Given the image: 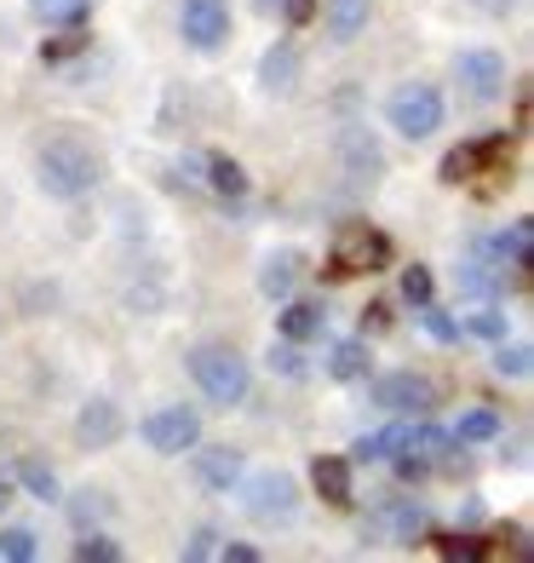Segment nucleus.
Returning a JSON list of instances; mask_svg holds the SVG:
<instances>
[{
    "label": "nucleus",
    "mask_w": 534,
    "mask_h": 563,
    "mask_svg": "<svg viewBox=\"0 0 534 563\" xmlns=\"http://www.w3.org/2000/svg\"><path fill=\"white\" fill-rule=\"evenodd\" d=\"M327 328V305L322 299H282V311H276V334L304 345V340H316Z\"/></svg>",
    "instance_id": "2eb2a0df"
},
{
    "label": "nucleus",
    "mask_w": 534,
    "mask_h": 563,
    "mask_svg": "<svg viewBox=\"0 0 534 563\" xmlns=\"http://www.w3.org/2000/svg\"><path fill=\"white\" fill-rule=\"evenodd\" d=\"M505 340V311H471L466 322H460V340Z\"/></svg>",
    "instance_id": "2f4dec72"
},
{
    "label": "nucleus",
    "mask_w": 534,
    "mask_h": 563,
    "mask_svg": "<svg viewBox=\"0 0 534 563\" xmlns=\"http://www.w3.org/2000/svg\"><path fill=\"white\" fill-rule=\"evenodd\" d=\"M368 368H374V356H368L363 340H340L334 351H327V374H334L340 386H356V379H368Z\"/></svg>",
    "instance_id": "5701e85b"
},
{
    "label": "nucleus",
    "mask_w": 534,
    "mask_h": 563,
    "mask_svg": "<svg viewBox=\"0 0 534 563\" xmlns=\"http://www.w3.org/2000/svg\"><path fill=\"white\" fill-rule=\"evenodd\" d=\"M368 397H374V408H386V415H431V408H437V386H431L425 374H414V368L374 374Z\"/></svg>",
    "instance_id": "0eeeda50"
},
{
    "label": "nucleus",
    "mask_w": 534,
    "mask_h": 563,
    "mask_svg": "<svg viewBox=\"0 0 534 563\" xmlns=\"http://www.w3.org/2000/svg\"><path fill=\"white\" fill-rule=\"evenodd\" d=\"M138 438L149 454H162V460H178V454H190L201 443V415L190 402H167V408H149V415L138 420Z\"/></svg>",
    "instance_id": "39448f33"
},
{
    "label": "nucleus",
    "mask_w": 534,
    "mask_h": 563,
    "mask_svg": "<svg viewBox=\"0 0 534 563\" xmlns=\"http://www.w3.org/2000/svg\"><path fill=\"white\" fill-rule=\"evenodd\" d=\"M121 431H126V420H121V408L110 397H92V402H81V415H75V443L92 449V454L115 449Z\"/></svg>",
    "instance_id": "f8f14e48"
},
{
    "label": "nucleus",
    "mask_w": 534,
    "mask_h": 563,
    "mask_svg": "<svg viewBox=\"0 0 534 563\" xmlns=\"http://www.w3.org/2000/svg\"><path fill=\"white\" fill-rule=\"evenodd\" d=\"M81 46H87L81 23H69V30H64L58 41H46V46H41V58H46V64H64V58H75V53H81Z\"/></svg>",
    "instance_id": "72a5a7b5"
},
{
    "label": "nucleus",
    "mask_w": 534,
    "mask_h": 563,
    "mask_svg": "<svg viewBox=\"0 0 534 563\" xmlns=\"http://www.w3.org/2000/svg\"><path fill=\"white\" fill-rule=\"evenodd\" d=\"M185 368L196 379V391L213 408H242L247 391H253V368H247V356L236 345H196L185 356Z\"/></svg>",
    "instance_id": "f03ea898"
},
{
    "label": "nucleus",
    "mask_w": 534,
    "mask_h": 563,
    "mask_svg": "<svg viewBox=\"0 0 534 563\" xmlns=\"http://www.w3.org/2000/svg\"><path fill=\"white\" fill-rule=\"evenodd\" d=\"M340 162L351 173V185H379L386 178V150H379V139L368 126H345L340 133Z\"/></svg>",
    "instance_id": "ddd939ff"
},
{
    "label": "nucleus",
    "mask_w": 534,
    "mask_h": 563,
    "mask_svg": "<svg viewBox=\"0 0 534 563\" xmlns=\"http://www.w3.org/2000/svg\"><path fill=\"white\" fill-rule=\"evenodd\" d=\"M110 518V495L104 489H75V500H69V523L75 529H98Z\"/></svg>",
    "instance_id": "bb28decb"
},
{
    "label": "nucleus",
    "mask_w": 534,
    "mask_h": 563,
    "mask_svg": "<svg viewBox=\"0 0 534 563\" xmlns=\"http://www.w3.org/2000/svg\"><path fill=\"white\" fill-rule=\"evenodd\" d=\"M92 0H30V18L53 23V30H69V23H87Z\"/></svg>",
    "instance_id": "a878e982"
},
{
    "label": "nucleus",
    "mask_w": 534,
    "mask_h": 563,
    "mask_svg": "<svg viewBox=\"0 0 534 563\" xmlns=\"http://www.w3.org/2000/svg\"><path fill=\"white\" fill-rule=\"evenodd\" d=\"M414 311H420V328H425V334L431 340H443V345H454V340H460V317H448V311H437V305H414Z\"/></svg>",
    "instance_id": "c756f323"
},
{
    "label": "nucleus",
    "mask_w": 534,
    "mask_h": 563,
    "mask_svg": "<svg viewBox=\"0 0 534 563\" xmlns=\"http://www.w3.org/2000/svg\"><path fill=\"white\" fill-rule=\"evenodd\" d=\"M259 87H265L270 98H288V92L299 87V46H293V41L265 46V58H259Z\"/></svg>",
    "instance_id": "dca6fc26"
},
{
    "label": "nucleus",
    "mask_w": 534,
    "mask_h": 563,
    "mask_svg": "<svg viewBox=\"0 0 534 563\" xmlns=\"http://www.w3.org/2000/svg\"><path fill=\"white\" fill-rule=\"evenodd\" d=\"M500 431H505V420L494 415V408H466V415L454 420L448 438H454V443H494Z\"/></svg>",
    "instance_id": "b1692460"
},
{
    "label": "nucleus",
    "mask_w": 534,
    "mask_h": 563,
    "mask_svg": "<svg viewBox=\"0 0 534 563\" xmlns=\"http://www.w3.org/2000/svg\"><path fill=\"white\" fill-rule=\"evenodd\" d=\"M402 431H409V426H397V431H374V438H363V443H356V460H391V454L402 449Z\"/></svg>",
    "instance_id": "473e14b6"
},
{
    "label": "nucleus",
    "mask_w": 534,
    "mask_h": 563,
    "mask_svg": "<svg viewBox=\"0 0 534 563\" xmlns=\"http://www.w3.org/2000/svg\"><path fill=\"white\" fill-rule=\"evenodd\" d=\"M18 500V483L12 477H0V518H7V506Z\"/></svg>",
    "instance_id": "79ce46f5"
},
{
    "label": "nucleus",
    "mask_w": 534,
    "mask_h": 563,
    "mask_svg": "<svg viewBox=\"0 0 534 563\" xmlns=\"http://www.w3.org/2000/svg\"><path fill=\"white\" fill-rule=\"evenodd\" d=\"M35 552H41L35 529H23V523L0 529V558H7V563H35Z\"/></svg>",
    "instance_id": "c85d7f7f"
},
{
    "label": "nucleus",
    "mask_w": 534,
    "mask_h": 563,
    "mask_svg": "<svg viewBox=\"0 0 534 563\" xmlns=\"http://www.w3.org/2000/svg\"><path fill=\"white\" fill-rule=\"evenodd\" d=\"M18 483H23V489H30L35 500H46V506L64 500V489H58V472L46 466L41 454H23V460H18Z\"/></svg>",
    "instance_id": "393cba45"
},
{
    "label": "nucleus",
    "mask_w": 534,
    "mask_h": 563,
    "mask_svg": "<svg viewBox=\"0 0 534 563\" xmlns=\"http://www.w3.org/2000/svg\"><path fill=\"white\" fill-rule=\"evenodd\" d=\"M282 18L293 23V30H304V23L316 18V0H282Z\"/></svg>",
    "instance_id": "58836bf2"
},
{
    "label": "nucleus",
    "mask_w": 534,
    "mask_h": 563,
    "mask_svg": "<svg viewBox=\"0 0 534 563\" xmlns=\"http://www.w3.org/2000/svg\"><path fill=\"white\" fill-rule=\"evenodd\" d=\"M242 472H247V460L231 443H196L190 449V477H196L201 495H236Z\"/></svg>",
    "instance_id": "9d476101"
},
{
    "label": "nucleus",
    "mask_w": 534,
    "mask_h": 563,
    "mask_svg": "<svg viewBox=\"0 0 534 563\" xmlns=\"http://www.w3.org/2000/svg\"><path fill=\"white\" fill-rule=\"evenodd\" d=\"M259 12H282V0H259Z\"/></svg>",
    "instance_id": "37998d69"
},
{
    "label": "nucleus",
    "mask_w": 534,
    "mask_h": 563,
    "mask_svg": "<svg viewBox=\"0 0 534 563\" xmlns=\"http://www.w3.org/2000/svg\"><path fill=\"white\" fill-rule=\"evenodd\" d=\"M454 81L471 104H500L505 98V58L489 53V46H466L460 58H454Z\"/></svg>",
    "instance_id": "1a4fd4ad"
},
{
    "label": "nucleus",
    "mask_w": 534,
    "mask_h": 563,
    "mask_svg": "<svg viewBox=\"0 0 534 563\" xmlns=\"http://www.w3.org/2000/svg\"><path fill=\"white\" fill-rule=\"evenodd\" d=\"M185 558H190V563H201V558H219V529L201 523V529L190 534V541H185Z\"/></svg>",
    "instance_id": "e433bc0d"
},
{
    "label": "nucleus",
    "mask_w": 534,
    "mask_h": 563,
    "mask_svg": "<svg viewBox=\"0 0 534 563\" xmlns=\"http://www.w3.org/2000/svg\"><path fill=\"white\" fill-rule=\"evenodd\" d=\"M178 35L190 53H219L231 41V0H178Z\"/></svg>",
    "instance_id": "6e6552de"
},
{
    "label": "nucleus",
    "mask_w": 534,
    "mask_h": 563,
    "mask_svg": "<svg viewBox=\"0 0 534 563\" xmlns=\"http://www.w3.org/2000/svg\"><path fill=\"white\" fill-rule=\"evenodd\" d=\"M311 483H316V495L327 506H351V495H356V477H351L345 454H316L311 460Z\"/></svg>",
    "instance_id": "a211bd4d"
},
{
    "label": "nucleus",
    "mask_w": 534,
    "mask_h": 563,
    "mask_svg": "<svg viewBox=\"0 0 534 563\" xmlns=\"http://www.w3.org/2000/svg\"><path fill=\"white\" fill-rule=\"evenodd\" d=\"M386 265H391V236H386V230H374L368 219L340 224L334 253H327V271H334V276H374Z\"/></svg>",
    "instance_id": "20e7f679"
},
{
    "label": "nucleus",
    "mask_w": 534,
    "mask_h": 563,
    "mask_svg": "<svg viewBox=\"0 0 534 563\" xmlns=\"http://www.w3.org/2000/svg\"><path fill=\"white\" fill-rule=\"evenodd\" d=\"M386 328H391V305L374 299L368 311H363V334H386Z\"/></svg>",
    "instance_id": "4c0bfd02"
},
{
    "label": "nucleus",
    "mask_w": 534,
    "mask_h": 563,
    "mask_svg": "<svg viewBox=\"0 0 534 563\" xmlns=\"http://www.w3.org/2000/svg\"><path fill=\"white\" fill-rule=\"evenodd\" d=\"M494 260H500V265H512V271H529V265H534V224H529V219H512V224L500 230Z\"/></svg>",
    "instance_id": "aec40b11"
},
{
    "label": "nucleus",
    "mask_w": 534,
    "mask_h": 563,
    "mask_svg": "<svg viewBox=\"0 0 534 563\" xmlns=\"http://www.w3.org/2000/svg\"><path fill=\"white\" fill-rule=\"evenodd\" d=\"M98 178H104V162H98V150L81 144V139H53L41 144L35 156V185L53 196V201H81Z\"/></svg>",
    "instance_id": "f257e3e1"
},
{
    "label": "nucleus",
    "mask_w": 534,
    "mask_h": 563,
    "mask_svg": "<svg viewBox=\"0 0 534 563\" xmlns=\"http://www.w3.org/2000/svg\"><path fill=\"white\" fill-rule=\"evenodd\" d=\"M368 18H374V0H322V23L340 46H351L356 35H363Z\"/></svg>",
    "instance_id": "6ab92c4d"
},
{
    "label": "nucleus",
    "mask_w": 534,
    "mask_h": 563,
    "mask_svg": "<svg viewBox=\"0 0 534 563\" xmlns=\"http://www.w3.org/2000/svg\"><path fill=\"white\" fill-rule=\"evenodd\" d=\"M471 7H477L482 18H512V12L523 7V0H471Z\"/></svg>",
    "instance_id": "a19ab883"
},
{
    "label": "nucleus",
    "mask_w": 534,
    "mask_h": 563,
    "mask_svg": "<svg viewBox=\"0 0 534 563\" xmlns=\"http://www.w3.org/2000/svg\"><path fill=\"white\" fill-rule=\"evenodd\" d=\"M443 115H448V104H443V92L431 87V81H402V87H391V98H386V126H397L409 144H420V139L437 133Z\"/></svg>",
    "instance_id": "7ed1b4c3"
},
{
    "label": "nucleus",
    "mask_w": 534,
    "mask_h": 563,
    "mask_svg": "<svg viewBox=\"0 0 534 563\" xmlns=\"http://www.w3.org/2000/svg\"><path fill=\"white\" fill-rule=\"evenodd\" d=\"M75 558H81V563H121V547L110 541V534H98V529H92V534L81 529V541H75Z\"/></svg>",
    "instance_id": "7c9ffc66"
},
{
    "label": "nucleus",
    "mask_w": 534,
    "mask_h": 563,
    "mask_svg": "<svg viewBox=\"0 0 534 563\" xmlns=\"http://www.w3.org/2000/svg\"><path fill=\"white\" fill-rule=\"evenodd\" d=\"M363 529H374V534H391V541L414 547V541H425V529H431V511H425L420 500H386V506H379V511H374V518H368Z\"/></svg>",
    "instance_id": "4468645a"
},
{
    "label": "nucleus",
    "mask_w": 534,
    "mask_h": 563,
    "mask_svg": "<svg viewBox=\"0 0 534 563\" xmlns=\"http://www.w3.org/2000/svg\"><path fill=\"white\" fill-rule=\"evenodd\" d=\"M460 294H466V299H494V294H505V265H500V260H466V265H460Z\"/></svg>",
    "instance_id": "412c9836"
},
{
    "label": "nucleus",
    "mask_w": 534,
    "mask_h": 563,
    "mask_svg": "<svg viewBox=\"0 0 534 563\" xmlns=\"http://www.w3.org/2000/svg\"><path fill=\"white\" fill-rule=\"evenodd\" d=\"M431 288H437V282H431L425 265H409V271H402V299H409V305H425Z\"/></svg>",
    "instance_id": "c9c22d12"
},
{
    "label": "nucleus",
    "mask_w": 534,
    "mask_h": 563,
    "mask_svg": "<svg viewBox=\"0 0 534 563\" xmlns=\"http://www.w3.org/2000/svg\"><path fill=\"white\" fill-rule=\"evenodd\" d=\"M500 156H505V133H494V139H471V144H454L448 156H443V167H437V178H443V185H471L477 173H505Z\"/></svg>",
    "instance_id": "9b49d317"
},
{
    "label": "nucleus",
    "mask_w": 534,
    "mask_h": 563,
    "mask_svg": "<svg viewBox=\"0 0 534 563\" xmlns=\"http://www.w3.org/2000/svg\"><path fill=\"white\" fill-rule=\"evenodd\" d=\"M219 558H224V563H259V547H247V541H219Z\"/></svg>",
    "instance_id": "ea45409f"
},
{
    "label": "nucleus",
    "mask_w": 534,
    "mask_h": 563,
    "mask_svg": "<svg viewBox=\"0 0 534 563\" xmlns=\"http://www.w3.org/2000/svg\"><path fill=\"white\" fill-rule=\"evenodd\" d=\"M242 511L253 523H293L299 518V483L288 472H242Z\"/></svg>",
    "instance_id": "423d86ee"
},
{
    "label": "nucleus",
    "mask_w": 534,
    "mask_h": 563,
    "mask_svg": "<svg viewBox=\"0 0 534 563\" xmlns=\"http://www.w3.org/2000/svg\"><path fill=\"white\" fill-rule=\"evenodd\" d=\"M201 185H208L219 201H242L247 196V173L236 156H208V173H201Z\"/></svg>",
    "instance_id": "4be33fe9"
},
{
    "label": "nucleus",
    "mask_w": 534,
    "mask_h": 563,
    "mask_svg": "<svg viewBox=\"0 0 534 563\" xmlns=\"http://www.w3.org/2000/svg\"><path fill=\"white\" fill-rule=\"evenodd\" d=\"M270 374L304 379V363H299V345H293V340H276V345H270Z\"/></svg>",
    "instance_id": "f704fd0d"
},
{
    "label": "nucleus",
    "mask_w": 534,
    "mask_h": 563,
    "mask_svg": "<svg viewBox=\"0 0 534 563\" xmlns=\"http://www.w3.org/2000/svg\"><path fill=\"white\" fill-rule=\"evenodd\" d=\"M299 276H304V260H299L293 247H282V253H265V265H259V294H265L270 305H282V299H293Z\"/></svg>",
    "instance_id": "f3484780"
},
{
    "label": "nucleus",
    "mask_w": 534,
    "mask_h": 563,
    "mask_svg": "<svg viewBox=\"0 0 534 563\" xmlns=\"http://www.w3.org/2000/svg\"><path fill=\"white\" fill-rule=\"evenodd\" d=\"M494 374H500V379H529V374H534V351L494 340Z\"/></svg>",
    "instance_id": "cd10ccee"
}]
</instances>
